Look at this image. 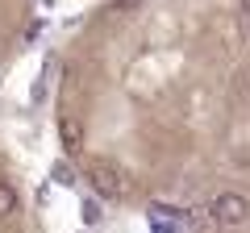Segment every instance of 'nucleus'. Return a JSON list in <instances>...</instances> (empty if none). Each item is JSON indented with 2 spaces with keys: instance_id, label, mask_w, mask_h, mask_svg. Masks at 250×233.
Instances as JSON below:
<instances>
[{
  "instance_id": "obj_1",
  "label": "nucleus",
  "mask_w": 250,
  "mask_h": 233,
  "mask_svg": "<svg viewBox=\"0 0 250 233\" xmlns=\"http://www.w3.org/2000/svg\"><path fill=\"white\" fill-rule=\"evenodd\" d=\"M83 179H88V188H92L96 200H117L125 192V175L113 167V162H104V158H88Z\"/></svg>"
},
{
  "instance_id": "obj_2",
  "label": "nucleus",
  "mask_w": 250,
  "mask_h": 233,
  "mask_svg": "<svg viewBox=\"0 0 250 233\" xmlns=\"http://www.w3.org/2000/svg\"><path fill=\"white\" fill-rule=\"evenodd\" d=\"M208 213L221 221V229H233V225H242L250 216V204H246L242 192H217L213 204H208Z\"/></svg>"
},
{
  "instance_id": "obj_3",
  "label": "nucleus",
  "mask_w": 250,
  "mask_h": 233,
  "mask_svg": "<svg viewBox=\"0 0 250 233\" xmlns=\"http://www.w3.org/2000/svg\"><path fill=\"white\" fill-rule=\"evenodd\" d=\"M83 137H88L83 116H80V113H62V116H59V142H62V150H67V154L83 150Z\"/></svg>"
},
{
  "instance_id": "obj_4",
  "label": "nucleus",
  "mask_w": 250,
  "mask_h": 233,
  "mask_svg": "<svg viewBox=\"0 0 250 233\" xmlns=\"http://www.w3.org/2000/svg\"><path fill=\"white\" fill-rule=\"evenodd\" d=\"M17 208H21V196H17V188H13L9 179H0V221L17 216Z\"/></svg>"
},
{
  "instance_id": "obj_5",
  "label": "nucleus",
  "mask_w": 250,
  "mask_h": 233,
  "mask_svg": "<svg viewBox=\"0 0 250 233\" xmlns=\"http://www.w3.org/2000/svg\"><path fill=\"white\" fill-rule=\"evenodd\" d=\"M80 216H83V225H96V221H100V200H96V196H83Z\"/></svg>"
},
{
  "instance_id": "obj_6",
  "label": "nucleus",
  "mask_w": 250,
  "mask_h": 233,
  "mask_svg": "<svg viewBox=\"0 0 250 233\" xmlns=\"http://www.w3.org/2000/svg\"><path fill=\"white\" fill-rule=\"evenodd\" d=\"M50 175H54V179H59V183H71V179H75V175H71V167H67V162H54V167H50Z\"/></svg>"
},
{
  "instance_id": "obj_7",
  "label": "nucleus",
  "mask_w": 250,
  "mask_h": 233,
  "mask_svg": "<svg viewBox=\"0 0 250 233\" xmlns=\"http://www.w3.org/2000/svg\"><path fill=\"white\" fill-rule=\"evenodd\" d=\"M242 34H246V42H250V17H246V21H242Z\"/></svg>"
},
{
  "instance_id": "obj_8",
  "label": "nucleus",
  "mask_w": 250,
  "mask_h": 233,
  "mask_svg": "<svg viewBox=\"0 0 250 233\" xmlns=\"http://www.w3.org/2000/svg\"><path fill=\"white\" fill-rule=\"evenodd\" d=\"M238 4H242V13H246V17H250V0H238Z\"/></svg>"
}]
</instances>
